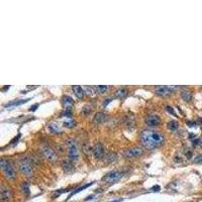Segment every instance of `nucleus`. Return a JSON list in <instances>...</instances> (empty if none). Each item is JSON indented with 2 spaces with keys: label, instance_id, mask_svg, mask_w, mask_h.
Wrapping results in <instances>:
<instances>
[{
  "label": "nucleus",
  "instance_id": "9d476101",
  "mask_svg": "<svg viewBox=\"0 0 202 202\" xmlns=\"http://www.w3.org/2000/svg\"><path fill=\"white\" fill-rule=\"evenodd\" d=\"M92 153H93L94 157H95L96 159H102V158L104 157V148L99 143L93 148Z\"/></svg>",
  "mask_w": 202,
  "mask_h": 202
},
{
  "label": "nucleus",
  "instance_id": "39448f33",
  "mask_svg": "<svg viewBox=\"0 0 202 202\" xmlns=\"http://www.w3.org/2000/svg\"><path fill=\"white\" fill-rule=\"evenodd\" d=\"M122 177H123V172L118 170H113L111 172L107 173L102 178V181H104L105 183L107 184H114L116 182H118Z\"/></svg>",
  "mask_w": 202,
  "mask_h": 202
},
{
  "label": "nucleus",
  "instance_id": "2f4dec72",
  "mask_svg": "<svg viewBox=\"0 0 202 202\" xmlns=\"http://www.w3.org/2000/svg\"><path fill=\"white\" fill-rule=\"evenodd\" d=\"M152 191H155V192H158V191H159V190H160V186H155V187H153V188H152Z\"/></svg>",
  "mask_w": 202,
  "mask_h": 202
},
{
  "label": "nucleus",
  "instance_id": "c9c22d12",
  "mask_svg": "<svg viewBox=\"0 0 202 202\" xmlns=\"http://www.w3.org/2000/svg\"><path fill=\"white\" fill-rule=\"evenodd\" d=\"M91 199H93V195H90V196H88L87 198H86V201H87V200H91Z\"/></svg>",
  "mask_w": 202,
  "mask_h": 202
},
{
  "label": "nucleus",
  "instance_id": "bb28decb",
  "mask_svg": "<svg viewBox=\"0 0 202 202\" xmlns=\"http://www.w3.org/2000/svg\"><path fill=\"white\" fill-rule=\"evenodd\" d=\"M194 163H196V164H202V154H200V155H198L197 157H195V159H194Z\"/></svg>",
  "mask_w": 202,
  "mask_h": 202
},
{
  "label": "nucleus",
  "instance_id": "b1692460",
  "mask_svg": "<svg viewBox=\"0 0 202 202\" xmlns=\"http://www.w3.org/2000/svg\"><path fill=\"white\" fill-rule=\"evenodd\" d=\"M21 190L24 194H26V195L30 194V185H28V182H23V183L21 184Z\"/></svg>",
  "mask_w": 202,
  "mask_h": 202
},
{
  "label": "nucleus",
  "instance_id": "20e7f679",
  "mask_svg": "<svg viewBox=\"0 0 202 202\" xmlns=\"http://www.w3.org/2000/svg\"><path fill=\"white\" fill-rule=\"evenodd\" d=\"M18 169L24 176H32V162L28 157H22L21 159H19Z\"/></svg>",
  "mask_w": 202,
  "mask_h": 202
},
{
  "label": "nucleus",
  "instance_id": "412c9836",
  "mask_svg": "<svg viewBox=\"0 0 202 202\" xmlns=\"http://www.w3.org/2000/svg\"><path fill=\"white\" fill-rule=\"evenodd\" d=\"M181 97H182V99L183 100H185V101H190L191 100V98H192V95H191V93H190L188 90H184V91H182L181 92Z\"/></svg>",
  "mask_w": 202,
  "mask_h": 202
},
{
  "label": "nucleus",
  "instance_id": "4468645a",
  "mask_svg": "<svg viewBox=\"0 0 202 202\" xmlns=\"http://www.w3.org/2000/svg\"><path fill=\"white\" fill-rule=\"evenodd\" d=\"M93 184H94V182H91V183L85 184V185H83V186H82V187H79V188H77V189L75 190V191H72V192H71V194L68 196V198H67V200H69L71 197H72L73 195H75V194L79 193V192H81V191H83V190L85 189V188H88V187H90V186H91V185H93Z\"/></svg>",
  "mask_w": 202,
  "mask_h": 202
},
{
  "label": "nucleus",
  "instance_id": "5701e85b",
  "mask_svg": "<svg viewBox=\"0 0 202 202\" xmlns=\"http://www.w3.org/2000/svg\"><path fill=\"white\" fill-rule=\"evenodd\" d=\"M95 90L96 92H98V93H104L105 91H107L108 90V86L106 85H98L95 87Z\"/></svg>",
  "mask_w": 202,
  "mask_h": 202
},
{
  "label": "nucleus",
  "instance_id": "f8f14e48",
  "mask_svg": "<svg viewBox=\"0 0 202 202\" xmlns=\"http://www.w3.org/2000/svg\"><path fill=\"white\" fill-rule=\"evenodd\" d=\"M73 91H74L75 95L77 96L78 98H80V99H82V98L85 96V91H84V88H82L81 86L79 85H75L72 87Z\"/></svg>",
  "mask_w": 202,
  "mask_h": 202
},
{
  "label": "nucleus",
  "instance_id": "9b49d317",
  "mask_svg": "<svg viewBox=\"0 0 202 202\" xmlns=\"http://www.w3.org/2000/svg\"><path fill=\"white\" fill-rule=\"evenodd\" d=\"M0 196H1V200L3 202L4 201H8L9 199L11 198L12 196V192L9 188L7 187H1V190H0Z\"/></svg>",
  "mask_w": 202,
  "mask_h": 202
},
{
  "label": "nucleus",
  "instance_id": "1a4fd4ad",
  "mask_svg": "<svg viewBox=\"0 0 202 202\" xmlns=\"http://www.w3.org/2000/svg\"><path fill=\"white\" fill-rule=\"evenodd\" d=\"M156 93L159 96H168L172 93V88L169 87V86H158L156 87Z\"/></svg>",
  "mask_w": 202,
  "mask_h": 202
},
{
  "label": "nucleus",
  "instance_id": "c756f323",
  "mask_svg": "<svg viewBox=\"0 0 202 202\" xmlns=\"http://www.w3.org/2000/svg\"><path fill=\"white\" fill-rule=\"evenodd\" d=\"M192 155H193V153H192V151H190L189 149H186V151H185V156H186V158L187 159H191L192 158Z\"/></svg>",
  "mask_w": 202,
  "mask_h": 202
},
{
  "label": "nucleus",
  "instance_id": "0eeeda50",
  "mask_svg": "<svg viewBox=\"0 0 202 202\" xmlns=\"http://www.w3.org/2000/svg\"><path fill=\"white\" fill-rule=\"evenodd\" d=\"M40 152H42V155L45 159H47L48 161H51V162H54L57 160L58 156L57 154L55 153L52 148H50L49 146H43L42 149H40Z\"/></svg>",
  "mask_w": 202,
  "mask_h": 202
},
{
  "label": "nucleus",
  "instance_id": "f03ea898",
  "mask_svg": "<svg viewBox=\"0 0 202 202\" xmlns=\"http://www.w3.org/2000/svg\"><path fill=\"white\" fill-rule=\"evenodd\" d=\"M0 166H1L3 174H4V176L6 177V178L14 179L15 177H16V173H15L14 168H13V166L11 165V163L8 160L2 158L1 161H0Z\"/></svg>",
  "mask_w": 202,
  "mask_h": 202
},
{
  "label": "nucleus",
  "instance_id": "e433bc0d",
  "mask_svg": "<svg viewBox=\"0 0 202 202\" xmlns=\"http://www.w3.org/2000/svg\"><path fill=\"white\" fill-rule=\"evenodd\" d=\"M6 89H9V86H6V87H4V88H2V90L1 91H5Z\"/></svg>",
  "mask_w": 202,
  "mask_h": 202
},
{
  "label": "nucleus",
  "instance_id": "a878e982",
  "mask_svg": "<svg viewBox=\"0 0 202 202\" xmlns=\"http://www.w3.org/2000/svg\"><path fill=\"white\" fill-rule=\"evenodd\" d=\"M84 91H85L86 94H89V95H92V94L95 93L96 90H94L92 87H85L84 88Z\"/></svg>",
  "mask_w": 202,
  "mask_h": 202
},
{
  "label": "nucleus",
  "instance_id": "aec40b11",
  "mask_svg": "<svg viewBox=\"0 0 202 202\" xmlns=\"http://www.w3.org/2000/svg\"><path fill=\"white\" fill-rule=\"evenodd\" d=\"M128 94V91H126L124 88H119L115 91V97L117 98H123L124 96H126Z\"/></svg>",
  "mask_w": 202,
  "mask_h": 202
},
{
  "label": "nucleus",
  "instance_id": "f257e3e1",
  "mask_svg": "<svg viewBox=\"0 0 202 202\" xmlns=\"http://www.w3.org/2000/svg\"><path fill=\"white\" fill-rule=\"evenodd\" d=\"M165 138L162 134L152 130H145L140 132V143L145 148L154 150L164 144Z\"/></svg>",
  "mask_w": 202,
  "mask_h": 202
},
{
  "label": "nucleus",
  "instance_id": "a211bd4d",
  "mask_svg": "<svg viewBox=\"0 0 202 202\" xmlns=\"http://www.w3.org/2000/svg\"><path fill=\"white\" fill-rule=\"evenodd\" d=\"M105 160H106L107 163H114V162L117 161V155L115 153H109L106 155Z\"/></svg>",
  "mask_w": 202,
  "mask_h": 202
},
{
  "label": "nucleus",
  "instance_id": "72a5a7b5",
  "mask_svg": "<svg viewBox=\"0 0 202 202\" xmlns=\"http://www.w3.org/2000/svg\"><path fill=\"white\" fill-rule=\"evenodd\" d=\"M192 144H193V146L199 145V140H192Z\"/></svg>",
  "mask_w": 202,
  "mask_h": 202
},
{
  "label": "nucleus",
  "instance_id": "2eb2a0df",
  "mask_svg": "<svg viewBox=\"0 0 202 202\" xmlns=\"http://www.w3.org/2000/svg\"><path fill=\"white\" fill-rule=\"evenodd\" d=\"M63 103H64V106L67 109H70V107L74 104V100L70 97V96H64L63 97Z\"/></svg>",
  "mask_w": 202,
  "mask_h": 202
},
{
  "label": "nucleus",
  "instance_id": "c85d7f7f",
  "mask_svg": "<svg viewBox=\"0 0 202 202\" xmlns=\"http://www.w3.org/2000/svg\"><path fill=\"white\" fill-rule=\"evenodd\" d=\"M166 111L167 112H169V113H171L172 115H174V116H176V113H175L174 109H173L171 106H169V105H167L166 106Z\"/></svg>",
  "mask_w": 202,
  "mask_h": 202
},
{
  "label": "nucleus",
  "instance_id": "6ab92c4d",
  "mask_svg": "<svg viewBox=\"0 0 202 202\" xmlns=\"http://www.w3.org/2000/svg\"><path fill=\"white\" fill-rule=\"evenodd\" d=\"M49 130H51L53 134H60V132H62V130L60 128V126L58 125V124H56V123H51V124H49Z\"/></svg>",
  "mask_w": 202,
  "mask_h": 202
},
{
  "label": "nucleus",
  "instance_id": "393cba45",
  "mask_svg": "<svg viewBox=\"0 0 202 202\" xmlns=\"http://www.w3.org/2000/svg\"><path fill=\"white\" fill-rule=\"evenodd\" d=\"M75 124H76V122H75L74 120H69V121H65L64 122V126L65 128H72L75 126Z\"/></svg>",
  "mask_w": 202,
  "mask_h": 202
},
{
  "label": "nucleus",
  "instance_id": "473e14b6",
  "mask_svg": "<svg viewBox=\"0 0 202 202\" xmlns=\"http://www.w3.org/2000/svg\"><path fill=\"white\" fill-rule=\"evenodd\" d=\"M110 98H107L106 100H104V103H103V105H104V106H107V104H108V103H110Z\"/></svg>",
  "mask_w": 202,
  "mask_h": 202
},
{
  "label": "nucleus",
  "instance_id": "7c9ffc66",
  "mask_svg": "<svg viewBox=\"0 0 202 202\" xmlns=\"http://www.w3.org/2000/svg\"><path fill=\"white\" fill-rule=\"evenodd\" d=\"M38 107V104H34V105H32V106L30 108V111H36Z\"/></svg>",
  "mask_w": 202,
  "mask_h": 202
},
{
  "label": "nucleus",
  "instance_id": "7ed1b4c3",
  "mask_svg": "<svg viewBox=\"0 0 202 202\" xmlns=\"http://www.w3.org/2000/svg\"><path fill=\"white\" fill-rule=\"evenodd\" d=\"M67 147H68V157L71 162H75L79 158V150L76 140L73 138H69L67 140Z\"/></svg>",
  "mask_w": 202,
  "mask_h": 202
},
{
  "label": "nucleus",
  "instance_id": "4c0bfd02",
  "mask_svg": "<svg viewBox=\"0 0 202 202\" xmlns=\"http://www.w3.org/2000/svg\"><path fill=\"white\" fill-rule=\"evenodd\" d=\"M199 146H200V147H202V138L199 140Z\"/></svg>",
  "mask_w": 202,
  "mask_h": 202
},
{
  "label": "nucleus",
  "instance_id": "cd10ccee",
  "mask_svg": "<svg viewBox=\"0 0 202 202\" xmlns=\"http://www.w3.org/2000/svg\"><path fill=\"white\" fill-rule=\"evenodd\" d=\"M90 112H91V109H90V107H88V106H85L83 109H82V113H83L84 115L90 114Z\"/></svg>",
  "mask_w": 202,
  "mask_h": 202
},
{
  "label": "nucleus",
  "instance_id": "ddd939ff",
  "mask_svg": "<svg viewBox=\"0 0 202 202\" xmlns=\"http://www.w3.org/2000/svg\"><path fill=\"white\" fill-rule=\"evenodd\" d=\"M107 120V116L102 112H97L94 115V122L96 123H103Z\"/></svg>",
  "mask_w": 202,
  "mask_h": 202
},
{
  "label": "nucleus",
  "instance_id": "6e6552de",
  "mask_svg": "<svg viewBox=\"0 0 202 202\" xmlns=\"http://www.w3.org/2000/svg\"><path fill=\"white\" fill-rule=\"evenodd\" d=\"M161 122V119L155 113H150V114L147 115L146 117V123L150 126V128H156L158 126Z\"/></svg>",
  "mask_w": 202,
  "mask_h": 202
},
{
  "label": "nucleus",
  "instance_id": "4be33fe9",
  "mask_svg": "<svg viewBox=\"0 0 202 202\" xmlns=\"http://www.w3.org/2000/svg\"><path fill=\"white\" fill-rule=\"evenodd\" d=\"M62 166H63V168H64V170L66 171V172H70V171L73 170V166H72L71 161H64L62 163Z\"/></svg>",
  "mask_w": 202,
  "mask_h": 202
},
{
  "label": "nucleus",
  "instance_id": "f3484780",
  "mask_svg": "<svg viewBox=\"0 0 202 202\" xmlns=\"http://www.w3.org/2000/svg\"><path fill=\"white\" fill-rule=\"evenodd\" d=\"M167 128H168V130H172V132H175V130H177L179 128V123L176 120H171V121H169L168 124H167Z\"/></svg>",
  "mask_w": 202,
  "mask_h": 202
},
{
  "label": "nucleus",
  "instance_id": "dca6fc26",
  "mask_svg": "<svg viewBox=\"0 0 202 202\" xmlns=\"http://www.w3.org/2000/svg\"><path fill=\"white\" fill-rule=\"evenodd\" d=\"M30 100V98H28V99H21V100H15V101H12V102H9L7 103L6 105H5V107H11V106H18V105H21V104H24V103H26Z\"/></svg>",
  "mask_w": 202,
  "mask_h": 202
},
{
  "label": "nucleus",
  "instance_id": "423d86ee",
  "mask_svg": "<svg viewBox=\"0 0 202 202\" xmlns=\"http://www.w3.org/2000/svg\"><path fill=\"white\" fill-rule=\"evenodd\" d=\"M145 150L142 147H134L132 149L125 150L123 152V156L126 159H132V158H138L140 156H142L144 154Z\"/></svg>",
  "mask_w": 202,
  "mask_h": 202
},
{
  "label": "nucleus",
  "instance_id": "f704fd0d",
  "mask_svg": "<svg viewBox=\"0 0 202 202\" xmlns=\"http://www.w3.org/2000/svg\"><path fill=\"white\" fill-rule=\"evenodd\" d=\"M188 124H189V126H195V122H193V121H188L187 122Z\"/></svg>",
  "mask_w": 202,
  "mask_h": 202
}]
</instances>
